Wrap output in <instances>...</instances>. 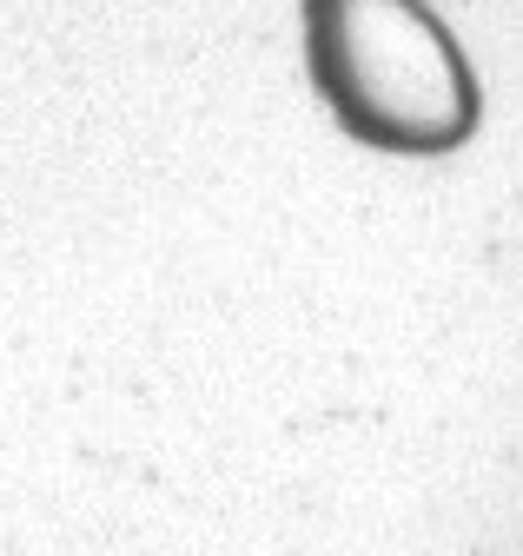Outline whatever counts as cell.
Returning <instances> with one entry per match:
<instances>
[{"label":"cell","mask_w":523,"mask_h":556,"mask_svg":"<svg viewBox=\"0 0 523 556\" xmlns=\"http://www.w3.org/2000/svg\"><path fill=\"white\" fill-rule=\"evenodd\" d=\"M311 60L332 106L384 147H450L471 80L418 0H311Z\"/></svg>","instance_id":"obj_1"}]
</instances>
